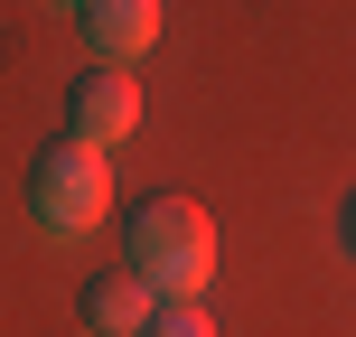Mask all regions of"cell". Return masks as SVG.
<instances>
[{
  "mask_svg": "<svg viewBox=\"0 0 356 337\" xmlns=\"http://www.w3.org/2000/svg\"><path fill=\"white\" fill-rule=\"evenodd\" d=\"M122 272L150 281V300H197L207 272H216V225H207V206H188V197H150V206H131V225H122Z\"/></svg>",
  "mask_w": 356,
  "mask_h": 337,
  "instance_id": "obj_1",
  "label": "cell"
},
{
  "mask_svg": "<svg viewBox=\"0 0 356 337\" xmlns=\"http://www.w3.org/2000/svg\"><path fill=\"white\" fill-rule=\"evenodd\" d=\"M29 206H38V225H56V234L104 225V206H113V150L47 141V150L29 160Z\"/></svg>",
  "mask_w": 356,
  "mask_h": 337,
  "instance_id": "obj_2",
  "label": "cell"
},
{
  "mask_svg": "<svg viewBox=\"0 0 356 337\" xmlns=\"http://www.w3.org/2000/svg\"><path fill=\"white\" fill-rule=\"evenodd\" d=\"M122 131H141V85H131L122 66H85V75L66 85V141L113 150Z\"/></svg>",
  "mask_w": 356,
  "mask_h": 337,
  "instance_id": "obj_3",
  "label": "cell"
},
{
  "mask_svg": "<svg viewBox=\"0 0 356 337\" xmlns=\"http://www.w3.org/2000/svg\"><path fill=\"white\" fill-rule=\"evenodd\" d=\"M150 38H160V0H85V47L104 56V66L141 56Z\"/></svg>",
  "mask_w": 356,
  "mask_h": 337,
  "instance_id": "obj_4",
  "label": "cell"
},
{
  "mask_svg": "<svg viewBox=\"0 0 356 337\" xmlns=\"http://www.w3.org/2000/svg\"><path fill=\"white\" fill-rule=\"evenodd\" d=\"M75 309H85V328H94V337H141L160 300H150V281H131V272H94Z\"/></svg>",
  "mask_w": 356,
  "mask_h": 337,
  "instance_id": "obj_5",
  "label": "cell"
},
{
  "mask_svg": "<svg viewBox=\"0 0 356 337\" xmlns=\"http://www.w3.org/2000/svg\"><path fill=\"white\" fill-rule=\"evenodd\" d=\"M141 337H216V328H207V309H197V300H169V309H150Z\"/></svg>",
  "mask_w": 356,
  "mask_h": 337,
  "instance_id": "obj_6",
  "label": "cell"
},
{
  "mask_svg": "<svg viewBox=\"0 0 356 337\" xmlns=\"http://www.w3.org/2000/svg\"><path fill=\"white\" fill-rule=\"evenodd\" d=\"M347 244H356V206H347Z\"/></svg>",
  "mask_w": 356,
  "mask_h": 337,
  "instance_id": "obj_7",
  "label": "cell"
},
{
  "mask_svg": "<svg viewBox=\"0 0 356 337\" xmlns=\"http://www.w3.org/2000/svg\"><path fill=\"white\" fill-rule=\"evenodd\" d=\"M75 10H85V0H75Z\"/></svg>",
  "mask_w": 356,
  "mask_h": 337,
  "instance_id": "obj_8",
  "label": "cell"
}]
</instances>
